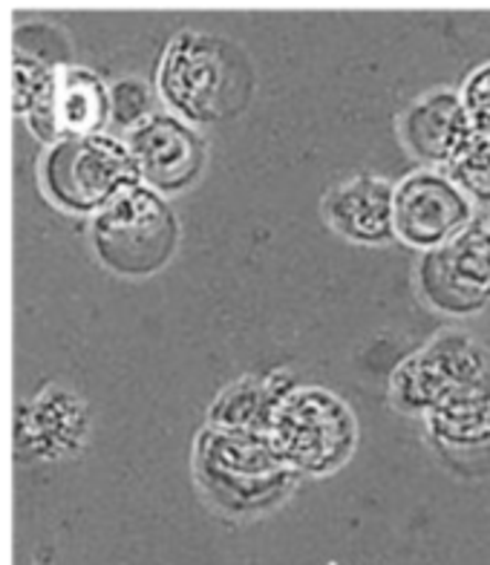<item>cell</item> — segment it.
I'll return each instance as SVG.
<instances>
[{"label":"cell","instance_id":"6da1fadb","mask_svg":"<svg viewBox=\"0 0 490 565\" xmlns=\"http://www.w3.org/2000/svg\"><path fill=\"white\" fill-rule=\"evenodd\" d=\"M164 102L188 121L234 119L254 96V67L234 41L205 32H179L159 64Z\"/></svg>","mask_w":490,"mask_h":565},{"label":"cell","instance_id":"7a4b0ae2","mask_svg":"<svg viewBox=\"0 0 490 565\" xmlns=\"http://www.w3.org/2000/svg\"><path fill=\"white\" fill-rule=\"evenodd\" d=\"M196 477L216 505L231 513H260L280 505L298 473L277 456L266 433L211 427L196 441Z\"/></svg>","mask_w":490,"mask_h":565},{"label":"cell","instance_id":"3957f363","mask_svg":"<svg viewBox=\"0 0 490 565\" xmlns=\"http://www.w3.org/2000/svg\"><path fill=\"white\" fill-rule=\"evenodd\" d=\"M266 436L298 477H329L355 454L358 418L332 390L295 384L277 402Z\"/></svg>","mask_w":490,"mask_h":565},{"label":"cell","instance_id":"277c9868","mask_svg":"<svg viewBox=\"0 0 490 565\" xmlns=\"http://www.w3.org/2000/svg\"><path fill=\"white\" fill-rule=\"evenodd\" d=\"M177 216L157 191L130 185L113 196L93 223V246L98 260L116 275H153L177 252Z\"/></svg>","mask_w":490,"mask_h":565},{"label":"cell","instance_id":"5b68a950","mask_svg":"<svg viewBox=\"0 0 490 565\" xmlns=\"http://www.w3.org/2000/svg\"><path fill=\"white\" fill-rule=\"evenodd\" d=\"M482 384H490L488 350L468 332L447 329L395 364L390 402L409 416H427L450 395Z\"/></svg>","mask_w":490,"mask_h":565},{"label":"cell","instance_id":"8992f818","mask_svg":"<svg viewBox=\"0 0 490 565\" xmlns=\"http://www.w3.org/2000/svg\"><path fill=\"white\" fill-rule=\"evenodd\" d=\"M46 194L70 211H102L125 188L136 185L127 148L102 134L58 136L41 164Z\"/></svg>","mask_w":490,"mask_h":565},{"label":"cell","instance_id":"52a82bcc","mask_svg":"<svg viewBox=\"0 0 490 565\" xmlns=\"http://www.w3.org/2000/svg\"><path fill=\"white\" fill-rule=\"evenodd\" d=\"M416 282L427 306L450 318H470L490 309L488 220L476 216L450 243L422 254Z\"/></svg>","mask_w":490,"mask_h":565},{"label":"cell","instance_id":"ba28073f","mask_svg":"<svg viewBox=\"0 0 490 565\" xmlns=\"http://www.w3.org/2000/svg\"><path fill=\"white\" fill-rule=\"evenodd\" d=\"M473 220V202L445 173L422 168L395 182L393 228L404 246L427 254L450 243Z\"/></svg>","mask_w":490,"mask_h":565},{"label":"cell","instance_id":"9c48e42d","mask_svg":"<svg viewBox=\"0 0 490 565\" xmlns=\"http://www.w3.org/2000/svg\"><path fill=\"white\" fill-rule=\"evenodd\" d=\"M125 148L134 162L136 179L162 194L191 185L205 164V145L177 116L153 113L127 134Z\"/></svg>","mask_w":490,"mask_h":565},{"label":"cell","instance_id":"30bf717a","mask_svg":"<svg viewBox=\"0 0 490 565\" xmlns=\"http://www.w3.org/2000/svg\"><path fill=\"white\" fill-rule=\"evenodd\" d=\"M404 148L427 168H447L476 136L456 89H433L416 98L398 121Z\"/></svg>","mask_w":490,"mask_h":565},{"label":"cell","instance_id":"8fae6325","mask_svg":"<svg viewBox=\"0 0 490 565\" xmlns=\"http://www.w3.org/2000/svg\"><path fill=\"white\" fill-rule=\"evenodd\" d=\"M393 182L375 173L343 179L323 196V216L341 237L361 246H384L395 239Z\"/></svg>","mask_w":490,"mask_h":565},{"label":"cell","instance_id":"7c38bea8","mask_svg":"<svg viewBox=\"0 0 490 565\" xmlns=\"http://www.w3.org/2000/svg\"><path fill=\"white\" fill-rule=\"evenodd\" d=\"M433 441L454 454L490 447V384L461 390L427 413Z\"/></svg>","mask_w":490,"mask_h":565},{"label":"cell","instance_id":"4fadbf2b","mask_svg":"<svg viewBox=\"0 0 490 565\" xmlns=\"http://www.w3.org/2000/svg\"><path fill=\"white\" fill-rule=\"evenodd\" d=\"M295 387L286 372H275L268 379H243L220 393L211 407V422L223 430L268 433L271 413L283 395Z\"/></svg>","mask_w":490,"mask_h":565},{"label":"cell","instance_id":"5bb4252c","mask_svg":"<svg viewBox=\"0 0 490 565\" xmlns=\"http://www.w3.org/2000/svg\"><path fill=\"white\" fill-rule=\"evenodd\" d=\"M110 116V93L96 75L82 67L58 70L53 119L58 136L98 134Z\"/></svg>","mask_w":490,"mask_h":565},{"label":"cell","instance_id":"9a60e30c","mask_svg":"<svg viewBox=\"0 0 490 565\" xmlns=\"http://www.w3.org/2000/svg\"><path fill=\"white\" fill-rule=\"evenodd\" d=\"M445 177L459 188L470 202L490 209V139L476 134L459 150V157L445 168Z\"/></svg>","mask_w":490,"mask_h":565},{"label":"cell","instance_id":"2e32d148","mask_svg":"<svg viewBox=\"0 0 490 565\" xmlns=\"http://www.w3.org/2000/svg\"><path fill=\"white\" fill-rule=\"evenodd\" d=\"M150 107H153V96H150L148 84L125 78L110 89V116L116 119V125L127 127V134L153 116Z\"/></svg>","mask_w":490,"mask_h":565},{"label":"cell","instance_id":"e0dca14e","mask_svg":"<svg viewBox=\"0 0 490 565\" xmlns=\"http://www.w3.org/2000/svg\"><path fill=\"white\" fill-rule=\"evenodd\" d=\"M459 96L476 134L490 139V61L468 75V82L459 89Z\"/></svg>","mask_w":490,"mask_h":565},{"label":"cell","instance_id":"ac0fdd59","mask_svg":"<svg viewBox=\"0 0 490 565\" xmlns=\"http://www.w3.org/2000/svg\"><path fill=\"white\" fill-rule=\"evenodd\" d=\"M488 225H490V220H488Z\"/></svg>","mask_w":490,"mask_h":565}]
</instances>
